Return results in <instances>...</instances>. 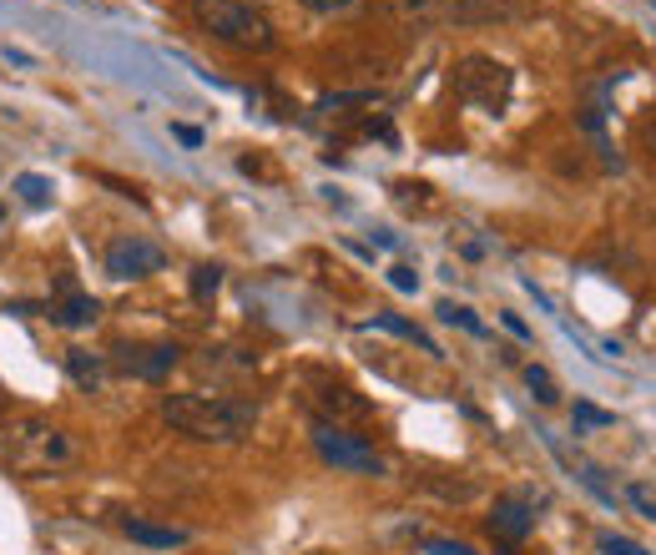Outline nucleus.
<instances>
[{
    "label": "nucleus",
    "mask_w": 656,
    "mask_h": 555,
    "mask_svg": "<svg viewBox=\"0 0 656 555\" xmlns=\"http://www.w3.org/2000/svg\"><path fill=\"white\" fill-rule=\"evenodd\" d=\"M51 319L66 323V329H91V323L101 319V304L91 298V293H76L66 283V293H61V304H51Z\"/></svg>",
    "instance_id": "9b49d317"
},
{
    "label": "nucleus",
    "mask_w": 656,
    "mask_h": 555,
    "mask_svg": "<svg viewBox=\"0 0 656 555\" xmlns=\"http://www.w3.org/2000/svg\"><path fill=\"white\" fill-rule=\"evenodd\" d=\"M525 384H531V394L541 404H556L560 399V384L550 379V369H545V363H525Z\"/></svg>",
    "instance_id": "dca6fc26"
},
{
    "label": "nucleus",
    "mask_w": 656,
    "mask_h": 555,
    "mask_svg": "<svg viewBox=\"0 0 656 555\" xmlns=\"http://www.w3.org/2000/svg\"><path fill=\"white\" fill-rule=\"evenodd\" d=\"M485 530L495 545L516 551V545H525V535L535 530V505L525 495H500L495 510H490V520H485Z\"/></svg>",
    "instance_id": "0eeeda50"
},
{
    "label": "nucleus",
    "mask_w": 656,
    "mask_h": 555,
    "mask_svg": "<svg viewBox=\"0 0 656 555\" xmlns=\"http://www.w3.org/2000/svg\"><path fill=\"white\" fill-rule=\"evenodd\" d=\"M374 323H379V329H389V333H399V338H409V344H419V348H424V354H440V348L430 344V333H419L414 323H405V319H389V313H379Z\"/></svg>",
    "instance_id": "f3484780"
},
{
    "label": "nucleus",
    "mask_w": 656,
    "mask_h": 555,
    "mask_svg": "<svg viewBox=\"0 0 656 555\" xmlns=\"http://www.w3.org/2000/svg\"><path fill=\"white\" fill-rule=\"evenodd\" d=\"M15 193L26 197L30 208H46L57 187H51V177H41V172H21V177H15Z\"/></svg>",
    "instance_id": "2eb2a0df"
},
{
    "label": "nucleus",
    "mask_w": 656,
    "mask_h": 555,
    "mask_svg": "<svg viewBox=\"0 0 656 555\" xmlns=\"http://www.w3.org/2000/svg\"><path fill=\"white\" fill-rule=\"evenodd\" d=\"M642 147L656 157V111H652V116H646V122H642Z\"/></svg>",
    "instance_id": "b1692460"
},
{
    "label": "nucleus",
    "mask_w": 656,
    "mask_h": 555,
    "mask_svg": "<svg viewBox=\"0 0 656 555\" xmlns=\"http://www.w3.org/2000/svg\"><path fill=\"white\" fill-rule=\"evenodd\" d=\"M424 555H475V551L460 541H424Z\"/></svg>",
    "instance_id": "412c9836"
},
{
    "label": "nucleus",
    "mask_w": 656,
    "mask_h": 555,
    "mask_svg": "<svg viewBox=\"0 0 656 555\" xmlns=\"http://www.w3.org/2000/svg\"><path fill=\"white\" fill-rule=\"evenodd\" d=\"M172 137H177V141H187V147H202V132H197V126H172Z\"/></svg>",
    "instance_id": "5701e85b"
},
{
    "label": "nucleus",
    "mask_w": 656,
    "mask_h": 555,
    "mask_svg": "<svg viewBox=\"0 0 656 555\" xmlns=\"http://www.w3.org/2000/svg\"><path fill=\"white\" fill-rule=\"evenodd\" d=\"M187 288H193L197 304L218 298V288H223V268H218V263H197V268H193V283H187Z\"/></svg>",
    "instance_id": "4468645a"
},
{
    "label": "nucleus",
    "mask_w": 656,
    "mask_h": 555,
    "mask_svg": "<svg viewBox=\"0 0 656 555\" xmlns=\"http://www.w3.org/2000/svg\"><path fill=\"white\" fill-rule=\"evenodd\" d=\"M434 313H440V319H445V323H460V329H465V333H475V338H485V323H480V319H475V313H470V308H465V304H440V308H434Z\"/></svg>",
    "instance_id": "a211bd4d"
},
{
    "label": "nucleus",
    "mask_w": 656,
    "mask_h": 555,
    "mask_svg": "<svg viewBox=\"0 0 656 555\" xmlns=\"http://www.w3.org/2000/svg\"><path fill=\"white\" fill-rule=\"evenodd\" d=\"M389 283H394L399 293H414V288H419V273H414V268H405V263H394V268H389Z\"/></svg>",
    "instance_id": "aec40b11"
},
{
    "label": "nucleus",
    "mask_w": 656,
    "mask_h": 555,
    "mask_svg": "<svg viewBox=\"0 0 656 555\" xmlns=\"http://www.w3.org/2000/svg\"><path fill=\"white\" fill-rule=\"evenodd\" d=\"M66 369H71V379H76V384H82L86 394H97L101 379H107L101 359H97V354H86V348H71V354H66Z\"/></svg>",
    "instance_id": "f8f14e48"
},
{
    "label": "nucleus",
    "mask_w": 656,
    "mask_h": 555,
    "mask_svg": "<svg viewBox=\"0 0 656 555\" xmlns=\"http://www.w3.org/2000/svg\"><path fill=\"white\" fill-rule=\"evenodd\" d=\"M304 5H313V11H338V5H354V0H304Z\"/></svg>",
    "instance_id": "393cba45"
},
{
    "label": "nucleus",
    "mask_w": 656,
    "mask_h": 555,
    "mask_svg": "<svg viewBox=\"0 0 656 555\" xmlns=\"http://www.w3.org/2000/svg\"><path fill=\"white\" fill-rule=\"evenodd\" d=\"M168 268V252L157 248L152 237H137V233H122L107 243V273L116 278V283H126V278H152Z\"/></svg>",
    "instance_id": "423d86ee"
},
{
    "label": "nucleus",
    "mask_w": 656,
    "mask_h": 555,
    "mask_svg": "<svg viewBox=\"0 0 656 555\" xmlns=\"http://www.w3.org/2000/svg\"><path fill=\"white\" fill-rule=\"evenodd\" d=\"M313 449H319L323 465H334L344 474H363V480L389 474V465H384V455H379L374 444L363 440V434H349L334 419H313Z\"/></svg>",
    "instance_id": "20e7f679"
},
{
    "label": "nucleus",
    "mask_w": 656,
    "mask_h": 555,
    "mask_svg": "<svg viewBox=\"0 0 656 555\" xmlns=\"http://www.w3.org/2000/svg\"><path fill=\"white\" fill-rule=\"evenodd\" d=\"M122 530H126V535H132L137 545H152V551H177V545L193 541L187 530H177V526H152V520H141V515H126Z\"/></svg>",
    "instance_id": "9d476101"
},
{
    "label": "nucleus",
    "mask_w": 656,
    "mask_h": 555,
    "mask_svg": "<svg viewBox=\"0 0 656 555\" xmlns=\"http://www.w3.org/2000/svg\"><path fill=\"white\" fill-rule=\"evenodd\" d=\"M571 424H575V434H586V430H611L616 415H611V409H601V404H591V399H575Z\"/></svg>",
    "instance_id": "ddd939ff"
},
{
    "label": "nucleus",
    "mask_w": 656,
    "mask_h": 555,
    "mask_svg": "<svg viewBox=\"0 0 656 555\" xmlns=\"http://www.w3.org/2000/svg\"><path fill=\"white\" fill-rule=\"evenodd\" d=\"M596 551L601 555H652L646 545L627 541V535H611V530H601V535H596Z\"/></svg>",
    "instance_id": "6ab92c4d"
},
{
    "label": "nucleus",
    "mask_w": 656,
    "mask_h": 555,
    "mask_svg": "<svg viewBox=\"0 0 656 555\" xmlns=\"http://www.w3.org/2000/svg\"><path fill=\"white\" fill-rule=\"evenodd\" d=\"M162 419L177 434L202 444H238L258 424V404L252 399H227V394H168L162 399Z\"/></svg>",
    "instance_id": "f257e3e1"
},
{
    "label": "nucleus",
    "mask_w": 656,
    "mask_h": 555,
    "mask_svg": "<svg viewBox=\"0 0 656 555\" xmlns=\"http://www.w3.org/2000/svg\"><path fill=\"white\" fill-rule=\"evenodd\" d=\"M308 379L319 384V394H313V399H319L323 409L334 415V424H344V419H363V415H369V399H359V394H354L349 384H334V379H323V374H308Z\"/></svg>",
    "instance_id": "1a4fd4ad"
},
{
    "label": "nucleus",
    "mask_w": 656,
    "mask_h": 555,
    "mask_svg": "<svg viewBox=\"0 0 656 555\" xmlns=\"http://www.w3.org/2000/svg\"><path fill=\"white\" fill-rule=\"evenodd\" d=\"M500 323H505V329H510V333H516V338H525V344H531V323L520 319V313H510V308H505V313H500Z\"/></svg>",
    "instance_id": "4be33fe9"
},
{
    "label": "nucleus",
    "mask_w": 656,
    "mask_h": 555,
    "mask_svg": "<svg viewBox=\"0 0 656 555\" xmlns=\"http://www.w3.org/2000/svg\"><path fill=\"white\" fill-rule=\"evenodd\" d=\"M66 459H71V440L61 430H51L46 419H11L0 430V465H11L21 474H51Z\"/></svg>",
    "instance_id": "7ed1b4c3"
},
{
    "label": "nucleus",
    "mask_w": 656,
    "mask_h": 555,
    "mask_svg": "<svg viewBox=\"0 0 656 555\" xmlns=\"http://www.w3.org/2000/svg\"><path fill=\"white\" fill-rule=\"evenodd\" d=\"M197 21L208 30L212 41L233 46V51H248V55H268L279 46V30L268 21L252 0H193Z\"/></svg>",
    "instance_id": "f03ea898"
},
{
    "label": "nucleus",
    "mask_w": 656,
    "mask_h": 555,
    "mask_svg": "<svg viewBox=\"0 0 656 555\" xmlns=\"http://www.w3.org/2000/svg\"><path fill=\"white\" fill-rule=\"evenodd\" d=\"M112 363L126 379H162L182 363V344H132V348H116Z\"/></svg>",
    "instance_id": "6e6552de"
},
{
    "label": "nucleus",
    "mask_w": 656,
    "mask_h": 555,
    "mask_svg": "<svg viewBox=\"0 0 656 555\" xmlns=\"http://www.w3.org/2000/svg\"><path fill=\"white\" fill-rule=\"evenodd\" d=\"M510 86H516V76L495 55H465L460 66H455V97L465 107L490 111V116H500L510 107Z\"/></svg>",
    "instance_id": "39448f33"
},
{
    "label": "nucleus",
    "mask_w": 656,
    "mask_h": 555,
    "mask_svg": "<svg viewBox=\"0 0 656 555\" xmlns=\"http://www.w3.org/2000/svg\"><path fill=\"white\" fill-rule=\"evenodd\" d=\"M0 222H5V202H0Z\"/></svg>",
    "instance_id": "a878e982"
}]
</instances>
